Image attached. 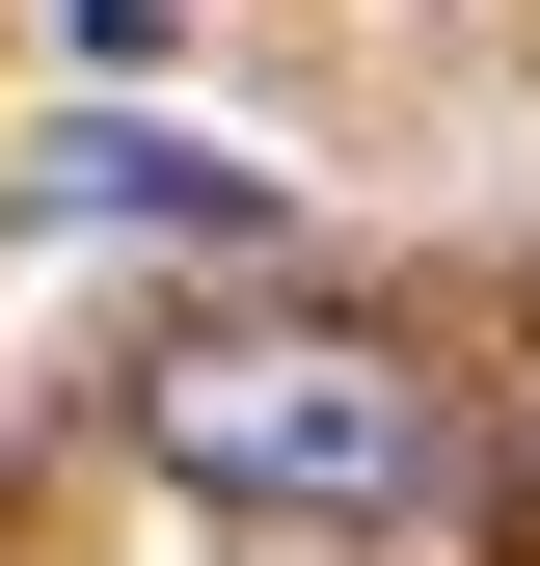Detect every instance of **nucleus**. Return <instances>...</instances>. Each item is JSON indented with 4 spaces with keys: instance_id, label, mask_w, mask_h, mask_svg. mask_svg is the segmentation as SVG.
<instances>
[{
    "instance_id": "1",
    "label": "nucleus",
    "mask_w": 540,
    "mask_h": 566,
    "mask_svg": "<svg viewBox=\"0 0 540 566\" xmlns=\"http://www.w3.org/2000/svg\"><path fill=\"white\" fill-rule=\"evenodd\" d=\"M135 459H163L189 513L405 539V513L459 485V378H433V350H378V324H324V297H270V324H163V350H135Z\"/></svg>"
},
{
    "instance_id": "2",
    "label": "nucleus",
    "mask_w": 540,
    "mask_h": 566,
    "mask_svg": "<svg viewBox=\"0 0 540 566\" xmlns=\"http://www.w3.org/2000/svg\"><path fill=\"white\" fill-rule=\"evenodd\" d=\"M28 217H189V243H270V189H243V163H163V135H54Z\"/></svg>"
},
{
    "instance_id": "3",
    "label": "nucleus",
    "mask_w": 540,
    "mask_h": 566,
    "mask_svg": "<svg viewBox=\"0 0 540 566\" xmlns=\"http://www.w3.org/2000/svg\"><path fill=\"white\" fill-rule=\"evenodd\" d=\"M487 459H513V513H540V350H513V378H487Z\"/></svg>"
}]
</instances>
